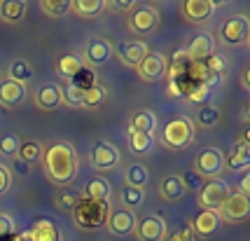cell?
I'll use <instances>...</instances> for the list:
<instances>
[{"instance_id": "6da1fadb", "label": "cell", "mask_w": 250, "mask_h": 241, "mask_svg": "<svg viewBox=\"0 0 250 241\" xmlns=\"http://www.w3.org/2000/svg\"><path fill=\"white\" fill-rule=\"evenodd\" d=\"M77 153L73 143L56 141L44 150V174L59 187H68L77 178Z\"/></svg>"}, {"instance_id": "7a4b0ae2", "label": "cell", "mask_w": 250, "mask_h": 241, "mask_svg": "<svg viewBox=\"0 0 250 241\" xmlns=\"http://www.w3.org/2000/svg\"><path fill=\"white\" fill-rule=\"evenodd\" d=\"M110 216V201H94V199H80L73 208V220L80 230L94 232L105 227V220Z\"/></svg>"}, {"instance_id": "3957f363", "label": "cell", "mask_w": 250, "mask_h": 241, "mask_svg": "<svg viewBox=\"0 0 250 241\" xmlns=\"http://www.w3.org/2000/svg\"><path fill=\"white\" fill-rule=\"evenodd\" d=\"M194 141V122L189 117H175L171 120L162 131V143L166 148H173V150H183L189 148Z\"/></svg>"}, {"instance_id": "277c9868", "label": "cell", "mask_w": 250, "mask_h": 241, "mask_svg": "<svg viewBox=\"0 0 250 241\" xmlns=\"http://www.w3.org/2000/svg\"><path fill=\"white\" fill-rule=\"evenodd\" d=\"M248 35H250V19L246 14H231L227 22L220 26V43L227 44V47H243L248 44Z\"/></svg>"}, {"instance_id": "5b68a950", "label": "cell", "mask_w": 250, "mask_h": 241, "mask_svg": "<svg viewBox=\"0 0 250 241\" xmlns=\"http://www.w3.org/2000/svg\"><path fill=\"white\" fill-rule=\"evenodd\" d=\"M229 195H231V187L227 180L213 178V180H206L204 187L196 192V204L201 206V211H218Z\"/></svg>"}, {"instance_id": "8992f818", "label": "cell", "mask_w": 250, "mask_h": 241, "mask_svg": "<svg viewBox=\"0 0 250 241\" xmlns=\"http://www.w3.org/2000/svg\"><path fill=\"white\" fill-rule=\"evenodd\" d=\"M129 31L133 35H150L157 31V26H159V12L154 10L152 5H136L133 10L129 12Z\"/></svg>"}, {"instance_id": "52a82bcc", "label": "cell", "mask_w": 250, "mask_h": 241, "mask_svg": "<svg viewBox=\"0 0 250 241\" xmlns=\"http://www.w3.org/2000/svg\"><path fill=\"white\" fill-rule=\"evenodd\" d=\"M225 171V154L220 153L218 148H204L201 153L196 154L194 159V174H199L201 178H220V174Z\"/></svg>"}, {"instance_id": "ba28073f", "label": "cell", "mask_w": 250, "mask_h": 241, "mask_svg": "<svg viewBox=\"0 0 250 241\" xmlns=\"http://www.w3.org/2000/svg\"><path fill=\"white\" fill-rule=\"evenodd\" d=\"M220 218L227 220V222H243L250 216V199L248 195H241V192H231L225 204L218 208Z\"/></svg>"}, {"instance_id": "9c48e42d", "label": "cell", "mask_w": 250, "mask_h": 241, "mask_svg": "<svg viewBox=\"0 0 250 241\" xmlns=\"http://www.w3.org/2000/svg\"><path fill=\"white\" fill-rule=\"evenodd\" d=\"M112 44L105 38H89L87 44H84V52H82V61L84 66L98 68V66H105L110 59H112Z\"/></svg>"}, {"instance_id": "30bf717a", "label": "cell", "mask_w": 250, "mask_h": 241, "mask_svg": "<svg viewBox=\"0 0 250 241\" xmlns=\"http://www.w3.org/2000/svg\"><path fill=\"white\" fill-rule=\"evenodd\" d=\"M89 159H91V166H94L96 171H110V169L120 166L122 154H120V150H117L112 143L101 141V143H96V145L91 148Z\"/></svg>"}, {"instance_id": "8fae6325", "label": "cell", "mask_w": 250, "mask_h": 241, "mask_svg": "<svg viewBox=\"0 0 250 241\" xmlns=\"http://www.w3.org/2000/svg\"><path fill=\"white\" fill-rule=\"evenodd\" d=\"M136 70H138V77L145 82H159L168 73V64H166V56L162 52H147V56L138 64Z\"/></svg>"}, {"instance_id": "7c38bea8", "label": "cell", "mask_w": 250, "mask_h": 241, "mask_svg": "<svg viewBox=\"0 0 250 241\" xmlns=\"http://www.w3.org/2000/svg\"><path fill=\"white\" fill-rule=\"evenodd\" d=\"M147 52H150L147 43H143L138 38L136 40H122L117 47H112V54L120 56V61L129 68H138V64L147 56Z\"/></svg>"}, {"instance_id": "4fadbf2b", "label": "cell", "mask_w": 250, "mask_h": 241, "mask_svg": "<svg viewBox=\"0 0 250 241\" xmlns=\"http://www.w3.org/2000/svg\"><path fill=\"white\" fill-rule=\"evenodd\" d=\"M136 213L129 208H117V211H110L108 220H105V227L112 237H129L136 230Z\"/></svg>"}, {"instance_id": "5bb4252c", "label": "cell", "mask_w": 250, "mask_h": 241, "mask_svg": "<svg viewBox=\"0 0 250 241\" xmlns=\"http://www.w3.org/2000/svg\"><path fill=\"white\" fill-rule=\"evenodd\" d=\"M185 54L189 64H204L210 54H215V35L210 31H201L199 35H194V40L189 43Z\"/></svg>"}, {"instance_id": "9a60e30c", "label": "cell", "mask_w": 250, "mask_h": 241, "mask_svg": "<svg viewBox=\"0 0 250 241\" xmlns=\"http://www.w3.org/2000/svg\"><path fill=\"white\" fill-rule=\"evenodd\" d=\"M133 234L138 237V241H162L166 234V222L162 216H145L136 222Z\"/></svg>"}, {"instance_id": "2e32d148", "label": "cell", "mask_w": 250, "mask_h": 241, "mask_svg": "<svg viewBox=\"0 0 250 241\" xmlns=\"http://www.w3.org/2000/svg\"><path fill=\"white\" fill-rule=\"evenodd\" d=\"M35 106L44 112H54L63 106V94H61V87L56 82H44L42 87H38L35 91Z\"/></svg>"}, {"instance_id": "e0dca14e", "label": "cell", "mask_w": 250, "mask_h": 241, "mask_svg": "<svg viewBox=\"0 0 250 241\" xmlns=\"http://www.w3.org/2000/svg\"><path fill=\"white\" fill-rule=\"evenodd\" d=\"M215 7H218V5L210 2V0H185V2L180 5V12H183V17H185L187 22L204 23L213 17Z\"/></svg>"}, {"instance_id": "ac0fdd59", "label": "cell", "mask_w": 250, "mask_h": 241, "mask_svg": "<svg viewBox=\"0 0 250 241\" xmlns=\"http://www.w3.org/2000/svg\"><path fill=\"white\" fill-rule=\"evenodd\" d=\"M26 101V85H19L14 80H2L0 82V106L2 108H19Z\"/></svg>"}, {"instance_id": "d6986e66", "label": "cell", "mask_w": 250, "mask_h": 241, "mask_svg": "<svg viewBox=\"0 0 250 241\" xmlns=\"http://www.w3.org/2000/svg\"><path fill=\"white\" fill-rule=\"evenodd\" d=\"M189 225H192L194 237H210V234H215L220 230L222 218H220L218 211H199Z\"/></svg>"}, {"instance_id": "ffe728a7", "label": "cell", "mask_w": 250, "mask_h": 241, "mask_svg": "<svg viewBox=\"0 0 250 241\" xmlns=\"http://www.w3.org/2000/svg\"><path fill=\"white\" fill-rule=\"evenodd\" d=\"M185 185H183V178L180 175H164L162 183H159V197L164 199V201H178V199L185 197Z\"/></svg>"}, {"instance_id": "44dd1931", "label": "cell", "mask_w": 250, "mask_h": 241, "mask_svg": "<svg viewBox=\"0 0 250 241\" xmlns=\"http://www.w3.org/2000/svg\"><path fill=\"white\" fill-rule=\"evenodd\" d=\"M82 197H84V199H94V201H110V197H112V185H110L105 178L94 175V178H89V180H87Z\"/></svg>"}, {"instance_id": "7402d4cb", "label": "cell", "mask_w": 250, "mask_h": 241, "mask_svg": "<svg viewBox=\"0 0 250 241\" xmlns=\"http://www.w3.org/2000/svg\"><path fill=\"white\" fill-rule=\"evenodd\" d=\"M248 164H250V143H248V138H241L231 148V153L225 157V166H229L231 171H241V169H246Z\"/></svg>"}, {"instance_id": "603a6c76", "label": "cell", "mask_w": 250, "mask_h": 241, "mask_svg": "<svg viewBox=\"0 0 250 241\" xmlns=\"http://www.w3.org/2000/svg\"><path fill=\"white\" fill-rule=\"evenodd\" d=\"M28 12L26 0H0V19L5 23H19Z\"/></svg>"}, {"instance_id": "cb8c5ba5", "label": "cell", "mask_w": 250, "mask_h": 241, "mask_svg": "<svg viewBox=\"0 0 250 241\" xmlns=\"http://www.w3.org/2000/svg\"><path fill=\"white\" fill-rule=\"evenodd\" d=\"M154 129H157V115L152 110H138L133 112L129 120V131L133 133H152L154 136Z\"/></svg>"}, {"instance_id": "d4e9b609", "label": "cell", "mask_w": 250, "mask_h": 241, "mask_svg": "<svg viewBox=\"0 0 250 241\" xmlns=\"http://www.w3.org/2000/svg\"><path fill=\"white\" fill-rule=\"evenodd\" d=\"M105 10V0H70V12L80 19H94Z\"/></svg>"}, {"instance_id": "484cf974", "label": "cell", "mask_w": 250, "mask_h": 241, "mask_svg": "<svg viewBox=\"0 0 250 241\" xmlns=\"http://www.w3.org/2000/svg\"><path fill=\"white\" fill-rule=\"evenodd\" d=\"M84 61H82V56L80 54H65L59 59V66H56V70H59V75L65 77V82L68 80H75L82 70H84Z\"/></svg>"}, {"instance_id": "4316f807", "label": "cell", "mask_w": 250, "mask_h": 241, "mask_svg": "<svg viewBox=\"0 0 250 241\" xmlns=\"http://www.w3.org/2000/svg\"><path fill=\"white\" fill-rule=\"evenodd\" d=\"M124 180H126L129 187H141V190H145V185L150 183V171H147V166L141 164V162H131V164L126 166V171H124Z\"/></svg>"}, {"instance_id": "83f0119b", "label": "cell", "mask_w": 250, "mask_h": 241, "mask_svg": "<svg viewBox=\"0 0 250 241\" xmlns=\"http://www.w3.org/2000/svg\"><path fill=\"white\" fill-rule=\"evenodd\" d=\"M28 241H61V234L49 220H38L31 232H26Z\"/></svg>"}, {"instance_id": "f1b7e54d", "label": "cell", "mask_w": 250, "mask_h": 241, "mask_svg": "<svg viewBox=\"0 0 250 241\" xmlns=\"http://www.w3.org/2000/svg\"><path fill=\"white\" fill-rule=\"evenodd\" d=\"M33 66L26 61V59H14L7 68V80H14V82H19V85H26V82H31L33 80Z\"/></svg>"}, {"instance_id": "f546056e", "label": "cell", "mask_w": 250, "mask_h": 241, "mask_svg": "<svg viewBox=\"0 0 250 241\" xmlns=\"http://www.w3.org/2000/svg\"><path fill=\"white\" fill-rule=\"evenodd\" d=\"M82 199V192L75 187H61L54 197V206L59 211H73L77 206V201Z\"/></svg>"}, {"instance_id": "4dcf8cb0", "label": "cell", "mask_w": 250, "mask_h": 241, "mask_svg": "<svg viewBox=\"0 0 250 241\" xmlns=\"http://www.w3.org/2000/svg\"><path fill=\"white\" fill-rule=\"evenodd\" d=\"M129 148L133 154H147L154 148L152 133H133L129 131Z\"/></svg>"}, {"instance_id": "1f68e13d", "label": "cell", "mask_w": 250, "mask_h": 241, "mask_svg": "<svg viewBox=\"0 0 250 241\" xmlns=\"http://www.w3.org/2000/svg\"><path fill=\"white\" fill-rule=\"evenodd\" d=\"M120 201L124 208H129V211H133V208L143 206V201H145V190H141V187H122L120 192Z\"/></svg>"}, {"instance_id": "d6a6232c", "label": "cell", "mask_w": 250, "mask_h": 241, "mask_svg": "<svg viewBox=\"0 0 250 241\" xmlns=\"http://www.w3.org/2000/svg\"><path fill=\"white\" fill-rule=\"evenodd\" d=\"M220 122V110L215 106H210V103H204L201 108L196 110V127H201V129H210V127H215Z\"/></svg>"}, {"instance_id": "836d02e7", "label": "cell", "mask_w": 250, "mask_h": 241, "mask_svg": "<svg viewBox=\"0 0 250 241\" xmlns=\"http://www.w3.org/2000/svg\"><path fill=\"white\" fill-rule=\"evenodd\" d=\"M42 157V145L38 141H23L19 143V150H17V159H21L26 164L31 162H38Z\"/></svg>"}, {"instance_id": "e575fe53", "label": "cell", "mask_w": 250, "mask_h": 241, "mask_svg": "<svg viewBox=\"0 0 250 241\" xmlns=\"http://www.w3.org/2000/svg\"><path fill=\"white\" fill-rule=\"evenodd\" d=\"M108 101V89L103 87V85H94V87H89L84 91V96H82V106L84 108H98V106H103Z\"/></svg>"}, {"instance_id": "d590c367", "label": "cell", "mask_w": 250, "mask_h": 241, "mask_svg": "<svg viewBox=\"0 0 250 241\" xmlns=\"http://www.w3.org/2000/svg\"><path fill=\"white\" fill-rule=\"evenodd\" d=\"M40 10L49 17V19H61L70 12V0H42Z\"/></svg>"}, {"instance_id": "8d00e7d4", "label": "cell", "mask_w": 250, "mask_h": 241, "mask_svg": "<svg viewBox=\"0 0 250 241\" xmlns=\"http://www.w3.org/2000/svg\"><path fill=\"white\" fill-rule=\"evenodd\" d=\"M61 94H63L65 106H70V108H80V106H82V96H84V91L77 87L73 80H68L63 87H61Z\"/></svg>"}, {"instance_id": "74e56055", "label": "cell", "mask_w": 250, "mask_h": 241, "mask_svg": "<svg viewBox=\"0 0 250 241\" xmlns=\"http://www.w3.org/2000/svg\"><path fill=\"white\" fill-rule=\"evenodd\" d=\"M210 94H213V89L208 87L206 82H199V85H194V87L187 91V99L192 101V103H206L208 99H210Z\"/></svg>"}, {"instance_id": "f35d334b", "label": "cell", "mask_w": 250, "mask_h": 241, "mask_svg": "<svg viewBox=\"0 0 250 241\" xmlns=\"http://www.w3.org/2000/svg\"><path fill=\"white\" fill-rule=\"evenodd\" d=\"M19 136H14V133H7V136H2L0 138V154L2 157H17V150H19Z\"/></svg>"}, {"instance_id": "ab89813d", "label": "cell", "mask_w": 250, "mask_h": 241, "mask_svg": "<svg viewBox=\"0 0 250 241\" xmlns=\"http://www.w3.org/2000/svg\"><path fill=\"white\" fill-rule=\"evenodd\" d=\"M162 241H194V232H192V225L187 222V225H183L180 230L171 232V234L166 232Z\"/></svg>"}, {"instance_id": "60d3db41", "label": "cell", "mask_w": 250, "mask_h": 241, "mask_svg": "<svg viewBox=\"0 0 250 241\" xmlns=\"http://www.w3.org/2000/svg\"><path fill=\"white\" fill-rule=\"evenodd\" d=\"M204 68H206L210 75H220L225 68H227V61H225V56H220V54H210L204 61Z\"/></svg>"}, {"instance_id": "b9f144b4", "label": "cell", "mask_w": 250, "mask_h": 241, "mask_svg": "<svg viewBox=\"0 0 250 241\" xmlns=\"http://www.w3.org/2000/svg\"><path fill=\"white\" fill-rule=\"evenodd\" d=\"M180 178H183V185H185V190H194V192H199V190L204 187V183H206V180H204L199 174H194V171H187V174L180 175Z\"/></svg>"}, {"instance_id": "7bdbcfd3", "label": "cell", "mask_w": 250, "mask_h": 241, "mask_svg": "<svg viewBox=\"0 0 250 241\" xmlns=\"http://www.w3.org/2000/svg\"><path fill=\"white\" fill-rule=\"evenodd\" d=\"M14 230H17L14 218L7 213H0V237H10V234H14Z\"/></svg>"}, {"instance_id": "ee69618b", "label": "cell", "mask_w": 250, "mask_h": 241, "mask_svg": "<svg viewBox=\"0 0 250 241\" xmlns=\"http://www.w3.org/2000/svg\"><path fill=\"white\" fill-rule=\"evenodd\" d=\"M10 187H12L10 169H7L5 164H0V197H2V195H7V192H10Z\"/></svg>"}, {"instance_id": "f6af8a7d", "label": "cell", "mask_w": 250, "mask_h": 241, "mask_svg": "<svg viewBox=\"0 0 250 241\" xmlns=\"http://www.w3.org/2000/svg\"><path fill=\"white\" fill-rule=\"evenodd\" d=\"M136 5H138V2H133V0H110V2H105V7L117 10V12H131Z\"/></svg>"}, {"instance_id": "bcb514c9", "label": "cell", "mask_w": 250, "mask_h": 241, "mask_svg": "<svg viewBox=\"0 0 250 241\" xmlns=\"http://www.w3.org/2000/svg\"><path fill=\"white\" fill-rule=\"evenodd\" d=\"M239 192L241 195H248L250 192V175L248 174H243V178L239 180Z\"/></svg>"}, {"instance_id": "7dc6e473", "label": "cell", "mask_w": 250, "mask_h": 241, "mask_svg": "<svg viewBox=\"0 0 250 241\" xmlns=\"http://www.w3.org/2000/svg\"><path fill=\"white\" fill-rule=\"evenodd\" d=\"M183 64H187V54L185 49H178L173 54V66H183Z\"/></svg>"}, {"instance_id": "c3c4849f", "label": "cell", "mask_w": 250, "mask_h": 241, "mask_svg": "<svg viewBox=\"0 0 250 241\" xmlns=\"http://www.w3.org/2000/svg\"><path fill=\"white\" fill-rule=\"evenodd\" d=\"M14 162H17V171H19V174H28V164H26V162L17 159V157H14Z\"/></svg>"}, {"instance_id": "681fc988", "label": "cell", "mask_w": 250, "mask_h": 241, "mask_svg": "<svg viewBox=\"0 0 250 241\" xmlns=\"http://www.w3.org/2000/svg\"><path fill=\"white\" fill-rule=\"evenodd\" d=\"M21 241H28V237H26V234H21Z\"/></svg>"}]
</instances>
